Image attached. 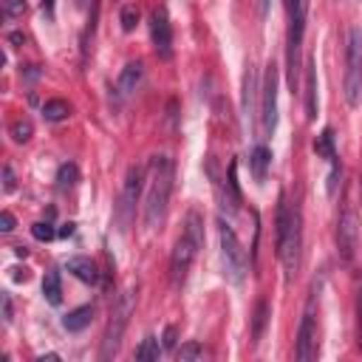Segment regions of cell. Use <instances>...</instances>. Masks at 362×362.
Listing matches in <instances>:
<instances>
[{"label": "cell", "mask_w": 362, "mask_h": 362, "mask_svg": "<svg viewBox=\"0 0 362 362\" xmlns=\"http://www.w3.org/2000/svg\"><path fill=\"white\" fill-rule=\"evenodd\" d=\"M14 280H28V272H25V269H23V272L14 269Z\"/></svg>", "instance_id": "cell-38"}, {"label": "cell", "mask_w": 362, "mask_h": 362, "mask_svg": "<svg viewBox=\"0 0 362 362\" xmlns=\"http://www.w3.org/2000/svg\"><path fill=\"white\" fill-rule=\"evenodd\" d=\"M42 8H45L48 14H54V0H42Z\"/></svg>", "instance_id": "cell-40"}, {"label": "cell", "mask_w": 362, "mask_h": 362, "mask_svg": "<svg viewBox=\"0 0 362 362\" xmlns=\"http://www.w3.org/2000/svg\"><path fill=\"white\" fill-rule=\"evenodd\" d=\"M3 189H6V192H11V189H14V173H11V167H8V164L3 167Z\"/></svg>", "instance_id": "cell-31"}, {"label": "cell", "mask_w": 362, "mask_h": 362, "mask_svg": "<svg viewBox=\"0 0 362 362\" xmlns=\"http://www.w3.org/2000/svg\"><path fill=\"white\" fill-rule=\"evenodd\" d=\"M68 272H71L76 280L88 283V286H96V283H99V269H96V263H93L90 257H85V255L71 257V260H68Z\"/></svg>", "instance_id": "cell-15"}, {"label": "cell", "mask_w": 362, "mask_h": 362, "mask_svg": "<svg viewBox=\"0 0 362 362\" xmlns=\"http://www.w3.org/2000/svg\"><path fill=\"white\" fill-rule=\"evenodd\" d=\"M218 238H221V260H223V274L240 286L243 277H246V252L235 235V229L221 218L218 221Z\"/></svg>", "instance_id": "cell-9"}, {"label": "cell", "mask_w": 362, "mask_h": 362, "mask_svg": "<svg viewBox=\"0 0 362 362\" xmlns=\"http://www.w3.org/2000/svg\"><path fill=\"white\" fill-rule=\"evenodd\" d=\"M266 322H269V303L266 300H257L255 317H252V342H260V337L266 331Z\"/></svg>", "instance_id": "cell-23"}, {"label": "cell", "mask_w": 362, "mask_h": 362, "mask_svg": "<svg viewBox=\"0 0 362 362\" xmlns=\"http://www.w3.org/2000/svg\"><path fill=\"white\" fill-rule=\"evenodd\" d=\"M8 42H14V45H23V42H25V37H23L20 31H11V34H8Z\"/></svg>", "instance_id": "cell-35"}, {"label": "cell", "mask_w": 362, "mask_h": 362, "mask_svg": "<svg viewBox=\"0 0 362 362\" xmlns=\"http://www.w3.org/2000/svg\"><path fill=\"white\" fill-rule=\"evenodd\" d=\"M74 226H76V223H65V226L59 229V235H62V238H68V235H74Z\"/></svg>", "instance_id": "cell-37"}, {"label": "cell", "mask_w": 362, "mask_h": 362, "mask_svg": "<svg viewBox=\"0 0 362 362\" xmlns=\"http://www.w3.org/2000/svg\"><path fill=\"white\" fill-rule=\"evenodd\" d=\"M76 3H79V6H82V3H85V0H76Z\"/></svg>", "instance_id": "cell-41"}, {"label": "cell", "mask_w": 362, "mask_h": 362, "mask_svg": "<svg viewBox=\"0 0 362 362\" xmlns=\"http://www.w3.org/2000/svg\"><path fill=\"white\" fill-rule=\"evenodd\" d=\"M359 246V215L354 209V204H345L337 221V252L342 263H351Z\"/></svg>", "instance_id": "cell-11"}, {"label": "cell", "mask_w": 362, "mask_h": 362, "mask_svg": "<svg viewBox=\"0 0 362 362\" xmlns=\"http://www.w3.org/2000/svg\"><path fill=\"white\" fill-rule=\"evenodd\" d=\"M269 164H272V150H269L266 144H255L252 153H249V167H252V175H255L257 181L266 178Z\"/></svg>", "instance_id": "cell-17"}, {"label": "cell", "mask_w": 362, "mask_h": 362, "mask_svg": "<svg viewBox=\"0 0 362 362\" xmlns=\"http://www.w3.org/2000/svg\"><path fill=\"white\" fill-rule=\"evenodd\" d=\"M150 40H153V48L158 57L167 59L173 54V28H170V17H167L164 6H158L150 14Z\"/></svg>", "instance_id": "cell-12"}, {"label": "cell", "mask_w": 362, "mask_h": 362, "mask_svg": "<svg viewBox=\"0 0 362 362\" xmlns=\"http://www.w3.org/2000/svg\"><path fill=\"white\" fill-rule=\"evenodd\" d=\"M54 359H59L57 354H45V356H37V362H54Z\"/></svg>", "instance_id": "cell-39"}, {"label": "cell", "mask_w": 362, "mask_h": 362, "mask_svg": "<svg viewBox=\"0 0 362 362\" xmlns=\"http://www.w3.org/2000/svg\"><path fill=\"white\" fill-rule=\"evenodd\" d=\"M31 235H34L37 240H54L57 229L51 226V221H37V223L31 226Z\"/></svg>", "instance_id": "cell-28"}, {"label": "cell", "mask_w": 362, "mask_h": 362, "mask_svg": "<svg viewBox=\"0 0 362 362\" xmlns=\"http://www.w3.org/2000/svg\"><path fill=\"white\" fill-rule=\"evenodd\" d=\"M76 181H79V170H76V164H74V161L59 164V170H57V189H59V192H68V189L76 187Z\"/></svg>", "instance_id": "cell-21"}, {"label": "cell", "mask_w": 362, "mask_h": 362, "mask_svg": "<svg viewBox=\"0 0 362 362\" xmlns=\"http://www.w3.org/2000/svg\"><path fill=\"white\" fill-rule=\"evenodd\" d=\"M0 229H3V232H11V229H14V215H11L8 209L0 215Z\"/></svg>", "instance_id": "cell-32"}, {"label": "cell", "mask_w": 362, "mask_h": 362, "mask_svg": "<svg viewBox=\"0 0 362 362\" xmlns=\"http://www.w3.org/2000/svg\"><path fill=\"white\" fill-rule=\"evenodd\" d=\"M90 320H93V305H79V308H74L71 314L62 317V328L76 334V331H85L90 325Z\"/></svg>", "instance_id": "cell-18"}, {"label": "cell", "mask_w": 362, "mask_h": 362, "mask_svg": "<svg viewBox=\"0 0 362 362\" xmlns=\"http://www.w3.org/2000/svg\"><path fill=\"white\" fill-rule=\"evenodd\" d=\"M42 116H45V122H65L71 116V105L65 99H48L42 105Z\"/></svg>", "instance_id": "cell-22"}, {"label": "cell", "mask_w": 362, "mask_h": 362, "mask_svg": "<svg viewBox=\"0 0 362 362\" xmlns=\"http://www.w3.org/2000/svg\"><path fill=\"white\" fill-rule=\"evenodd\" d=\"M305 116L308 122L317 119V62L308 59V71H305Z\"/></svg>", "instance_id": "cell-16"}, {"label": "cell", "mask_w": 362, "mask_h": 362, "mask_svg": "<svg viewBox=\"0 0 362 362\" xmlns=\"http://www.w3.org/2000/svg\"><path fill=\"white\" fill-rule=\"evenodd\" d=\"M173 158L167 156H153L147 164V195H144V226L158 229L167 218L170 195H173Z\"/></svg>", "instance_id": "cell-2"}, {"label": "cell", "mask_w": 362, "mask_h": 362, "mask_svg": "<svg viewBox=\"0 0 362 362\" xmlns=\"http://www.w3.org/2000/svg\"><path fill=\"white\" fill-rule=\"evenodd\" d=\"M25 0H3V17L6 20H20L25 14Z\"/></svg>", "instance_id": "cell-27"}, {"label": "cell", "mask_w": 362, "mask_h": 362, "mask_svg": "<svg viewBox=\"0 0 362 362\" xmlns=\"http://www.w3.org/2000/svg\"><path fill=\"white\" fill-rule=\"evenodd\" d=\"M158 356H161L158 339H156V337H144V339L139 342V348H136V359H139V362H153V359H158Z\"/></svg>", "instance_id": "cell-24"}, {"label": "cell", "mask_w": 362, "mask_h": 362, "mask_svg": "<svg viewBox=\"0 0 362 362\" xmlns=\"http://www.w3.org/2000/svg\"><path fill=\"white\" fill-rule=\"evenodd\" d=\"M201 246H204V218H201V212L189 209V212H187L184 232H181V238L175 240L173 255H170V286H173L175 291L187 283V274H189L192 260H195V255H198Z\"/></svg>", "instance_id": "cell-3"}, {"label": "cell", "mask_w": 362, "mask_h": 362, "mask_svg": "<svg viewBox=\"0 0 362 362\" xmlns=\"http://www.w3.org/2000/svg\"><path fill=\"white\" fill-rule=\"evenodd\" d=\"M314 153L320 156V158H325V161H334L339 153H337V147H334V130L331 127H325L317 139H314Z\"/></svg>", "instance_id": "cell-19"}, {"label": "cell", "mask_w": 362, "mask_h": 362, "mask_svg": "<svg viewBox=\"0 0 362 362\" xmlns=\"http://www.w3.org/2000/svg\"><path fill=\"white\" fill-rule=\"evenodd\" d=\"M141 76H144V68H141V62H127L124 68H122V74H119V82H116V90H119V96H133V90L139 88V82H141Z\"/></svg>", "instance_id": "cell-14"}, {"label": "cell", "mask_w": 362, "mask_h": 362, "mask_svg": "<svg viewBox=\"0 0 362 362\" xmlns=\"http://www.w3.org/2000/svg\"><path fill=\"white\" fill-rule=\"evenodd\" d=\"M119 23H122V31H133L139 25V8L136 6H122Z\"/></svg>", "instance_id": "cell-26"}, {"label": "cell", "mask_w": 362, "mask_h": 362, "mask_svg": "<svg viewBox=\"0 0 362 362\" xmlns=\"http://www.w3.org/2000/svg\"><path fill=\"white\" fill-rule=\"evenodd\" d=\"M42 297L51 305H59L62 303V280H59V272H48L42 277Z\"/></svg>", "instance_id": "cell-20"}, {"label": "cell", "mask_w": 362, "mask_h": 362, "mask_svg": "<svg viewBox=\"0 0 362 362\" xmlns=\"http://www.w3.org/2000/svg\"><path fill=\"white\" fill-rule=\"evenodd\" d=\"M141 187H144V167L133 164L124 175V184H122V192H119V201H116V209H113V221H116L119 232L130 229V223L136 218V204H139Z\"/></svg>", "instance_id": "cell-8"}, {"label": "cell", "mask_w": 362, "mask_h": 362, "mask_svg": "<svg viewBox=\"0 0 362 362\" xmlns=\"http://www.w3.org/2000/svg\"><path fill=\"white\" fill-rule=\"evenodd\" d=\"M164 348H167V351H173V348H175V328H173V325L164 331Z\"/></svg>", "instance_id": "cell-34"}, {"label": "cell", "mask_w": 362, "mask_h": 362, "mask_svg": "<svg viewBox=\"0 0 362 362\" xmlns=\"http://www.w3.org/2000/svg\"><path fill=\"white\" fill-rule=\"evenodd\" d=\"M257 71L255 65L249 62L246 71H243V90H240V107H243V116L246 122H252L257 116Z\"/></svg>", "instance_id": "cell-13"}, {"label": "cell", "mask_w": 362, "mask_h": 362, "mask_svg": "<svg viewBox=\"0 0 362 362\" xmlns=\"http://www.w3.org/2000/svg\"><path fill=\"white\" fill-rule=\"evenodd\" d=\"M277 82H280L277 65L269 62L263 74V88H260V130L266 139H272L277 130Z\"/></svg>", "instance_id": "cell-10"}, {"label": "cell", "mask_w": 362, "mask_h": 362, "mask_svg": "<svg viewBox=\"0 0 362 362\" xmlns=\"http://www.w3.org/2000/svg\"><path fill=\"white\" fill-rule=\"evenodd\" d=\"M136 294H139V288L130 286V288H124V291L116 297V303H113V308H110V320H107V325H105L102 348H99V356H102V359H110V356L119 351L122 337H124V331H127V322H130V317H133V311H136Z\"/></svg>", "instance_id": "cell-5"}, {"label": "cell", "mask_w": 362, "mask_h": 362, "mask_svg": "<svg viewBox=\"0 0 362 362\" xmlns=\"http://www.w3.org/2000/svg\"><path fill=\"white\" fill-rule=\"evenodd\" d=\"M3 322H11V294L3 291Z\"/></svg>", "instance_id": "cell-33"}, {"label": "cell", "mask_w": 362, "mask_h": 362, "mask_svg": "<svg viewBox=\"0 0 362 362\" xmlns=\"http://www.w3.org/2000/svg\"><path fill=\"white\" fill-rule=\"evenodd\" d=\"M286 68H288V85L291 93L300 90V71H303V37H305V20H308V0H286Z\"/></svg>", "instance_id": "cell-4"}, {"label": "cell", "mask_w": 362, "mask_h": 362, "mask_svg": "<svg viewBox=\"0 0 362 362\" xmlns=\"http://www.w3.org/2000/svg\"><path fill=\"white\" fill-rule=\"evenodd\" d=\"M269 3H272V0H257V14H260V17L269 14Z\"/></svg>", "instance_id": "cell-36"}, {"label": "cell", "mask_w": 362, "mask_h": 362, "mask_svg": "<svg viewBox=\"0 0 362 362\" xmlns=\"http://www.w3.org/2000/svg\"><path fill=\"white\" fill-rule=\"evenodd\" d=\"M342 90H345V102L351 107H359V102H362V28L348 31Z\"/></svg>", "instance_id": "cell-6"}, {"label": "cell", "mask_w": 362, "mask_h": 362, "mask_svg": "<svg viewBox=\"0 0 362 362\" xmlns=\"http://www.w3.org/2000/svg\"><path fill=\"white\" fill-rule=\"evenodd\" d=\"M31 133H34V127H31L28 119H17V122L11 124V139H14L17 144H25V141L31 139Z\"/></svg>", "instance_id": "cell-25"}, {"label": "cell", "mask_w": 362, "mask_h": 362, "mask_svg": "<svg viewBox=\"0 0 362 362\" xmlns=\"http://www.w3.org/2000/svg\"><path fill=\"white\" fill-rule=\"evenodd\" d=\"M356 345L362 351V274H359V288H356Z\"/></svg>", "instance_id": "cell-30"}, {"label": "cell", "mask_w": 362, "mask_h": 362, "mask_svg": "<svg viewBox=\"0 0 362 362\" xmlns=\"http://www.w3.org/2000/svg\"><path fill=\"white\" fill-rule=\"evenodd\" d=\"M317 311H320V283L314 280L308 303L303 308L300 317V328H297V345H294V356L300 362H311L317 356Z\"/></svg>", "instance_id": "cell-7"}, {"label": "cell", "mask_w": 362, "mask_h": 362, "mask_svg": "<svg viewBox=\"0 0 362 362\" xmlns=\"http://www.w3.org/2000/svg\"><path fill=\"white\" fill-rule=\"evenodd\" d=\"M201 356H204V348L198 342H187V345L178 348V359H184V362L187 359H201Z\"/></svg>", "instance_id": "cell-29"}, {"label": "cell", "mask_w": 362, "mask_h": 362, "mask_svg": "<svg viewBox=\"0 0 362 362\" xmlns=\"http://www.w3.org/2000/svg\"><path fill=\"white\" fill-rule=\"evenodd\" d=\"M274 246H277V257L286 269V274L291 277L300 266V252H303V209L300 204H288L286 192L280 195L277 204V221H274Z\"/></svg>", "instance_id": "cell-1"}]
</instances>
